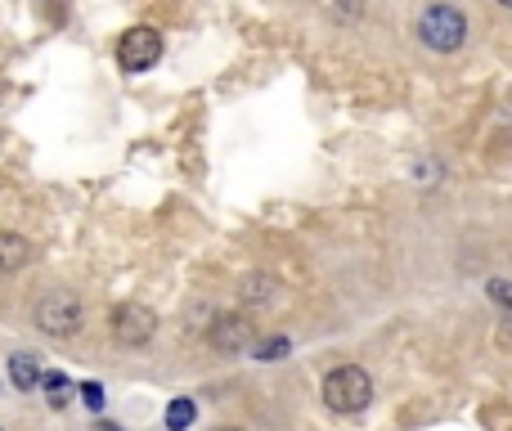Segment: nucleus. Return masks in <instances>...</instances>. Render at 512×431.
Here are the masks:
<instances>
[{
  "label": "nucleus",
  "mask_w": 512,
  "mask_h": 431,
  "mask_svg": "<svg viewBox=\"0 0 512 431\" xmlns=\"http://www.w3.org/2000/svg\"><path fill=\"white\" fill-rule=\"evenodd\" d=\"M373 400V378L355 364H342L324 378V405L337 409V414H360L364 405Z\"/></svg>",
  "instance_id": "f257e3e1"
},
{
  "label": "nucleus",
  "mask_w": 512,
  "mask_h": 431,
  "mask_svg": "<svg viewBox=\"0 0 512 431\" xmlns=\"http://www.w3.org/2000/svg\"><path fill=\"white\" fill-rule=\"evenodd\" d=\"M418 36H423L427 50L450 54V50H459L463 36H468V18L450 5H432V9H423V18H418Z\"/></svg>",
  "instance_id": "f03ea898"
},
{
  "label": "nucleus",
  "mask_w": 512,
  "mask_h": 431,
  "mask_svg": "<svg viewBox=\"0 0 512 431\" xmlns=\"http://www.w3.org/2000/svg\"><path fill=\"white\" fill-rule=\"evenodd\" d=\"M36 324L50 337H72L81 328V306L72 292H50V297L36 306Z\"/></svg>",
  "instance_id": "7ed1b4c3"
},
{
  "label": "nucleus",
  "mask_w": 512,
  "mask_h": 431,
  "mask_svg": "<svg viewBox=\"0 0 512 431\" xmlns=\"http://www.w3.org/2000/svg\"><path fill=\"white\" fill-rule=\"evenodd\" d=\"M162 54V36L153 27H131V32L117 41V63L122 72H149Z\"/></svg>",
  "instance_id": "20e7f679"
},
{
  "label": "nucleus",
  "mask_w": 512,
  "mask_h": 431,
  "mask_svg": "<svg viewBox=\"0 0 512 431\" xmlns=\"http://www.w3.org/2000/svg\"><path fill=\"white\" fill-rule=\"evenodd\" d=\"M113 337L122 346H144L153 337V328H158V319H153V310L149 306H140V301H126V306H117L113 310Z\"/></svg>",
  "instance_id": "39448f33"
},
{
  "label": "nucleus",
  "mask_w": 512,
  "mask_h": 431,
  "mask_svg": "<svg viewBox=\"0 0 512 431\" xmlns=\"http://www.w3.org/2000/svg\"><path fill=\"white\" fill-rule=\"evenodd\" d=\"M252 342V324L243 315H225L216 319L212 328V346H221V351H243V346Z\"/></svg>",
  "instance_id": "423d86ee"
},
{
  "label": "nucleus",
  "mask_w": 512,
  "mask_h": 431,
  "mask_svg": "<svg viewBox=\"0 0 512 431\" xmlns=\"http://www.w3.org/2000/svg\"><path fill=\"white\" fill-rule=\"evenodd\" d=\"M27 256H32V247H27V238L5 234V229H0V274H9V270H23V265H27Z\"/></svg>",
  "instance_id": "0eeeda50"
},
{
  "label": "nucleus",
  "mask_w": 512,
  "mask_h": 431,
  "mask_svg": "<svg viewBox=\"0 0 512 431\" xmlns=\"http://www.w3.org/2000/svg\"><path fill=\"white\" fill-rule=\"evenodd\" d=\"M9 382H14V387H23V391H32L36 382H41V364H36V355L18 351L14 360H9Z\"/></svg>",
  "instance_id": "6e6552de"
},
{
  "label": "nucleus",
  "mask_w": 512,
  "mask_h": 431,
  "mask_svg": "<svg viewBox=\"0 0 512 431\" xmlns=\"http://www.w3.org/2000/svg\"><path fill=\"white\" fill-rule=\"evenodd\" d=\"M41 382H45V391H50V405H54V409H63V405L72 400V382L63 378V373H45Z\"/></svg>",
  "instance_id": "1a4fd4ad"
},
{
  "label": "nucleus",
  "mask_w": 512,
  "mask_h": 431,
  "mask_svg": "<svg viewBox=\"0 0 512 431\" xmlns=\"http://www.w3.org/2000/svg\"><path fill=\"white\" fill-rule=\"evenodd\" d=\"M189 423H194V405H189V400H171V409H167V427H171V431H185Z\"/></svg>",
  "instance_id": "9d476101"
},
{
  "label": "nucleus",
  "mask_w": 512,
  "mask_h": 431,
  "mask_svg": "<svg viewBox=\"0 0 512 431\" xmlns=\"http://www.w3.org/2000/svg\"><path fill=\"white\" fill-rule=\"evenodd\" d=\"M490 297H495V306L504 310V319L512 324V283H504V279H495L490 283Z\"/></svg>",
  "instance_id": "9b49d317"
},
{
  "label": "nucleus",
  "mask_w": 512,
  "mask_h": 431,
  "mask_svg": "<svg viewBox=\"0 0 512 431\" xmlns=\"http://www.w3.org/2000/svg\"><path fill=\"white\" fill-rule=\"evenodd\" d=\"M288 351V342L283 337H270V342H256V360H274V355Z\"/></svg>",
  "instance_id": "f8f14e48"
},
{
  "label": "nucleus",
  "mask_w": 512,
  "mask_h": 431,
  "mask_svg": "<svg viewBox=\"0 0 512 431\" xmlns=\"http://www.w3.org/2000/svg\"><path fill=\"white\" fill-rule=\"evenodd\" d=\"M81 396H86V405H90V409H99V405H104V396H99V387H95V382H90V387H81Z\"/></svg>",
  "instance_id": "ddd939ff"
},
{
  "label": "nucleus",
  "mask_w": 512,
  "mask_h": 431,
  "mask_svg": "<svg viewBox=\"0 0 512 431\" xmlns=\"http://www.w3.org/2000/svg\"><path fill=\"white\" fill-rule=\"evenodd\" d=\"M225 431H239V427H225Z\"/></svg>",
  "instance_id": "4468645a"
}]
</instances>
